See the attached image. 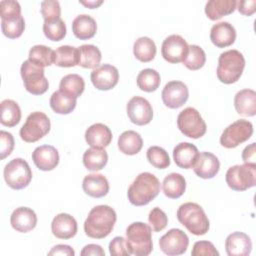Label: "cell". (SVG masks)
I'll use <instances>...</instances> for the list:
<instances>
[{
	"label": "cell",
	"instance_id": "obj_18",
	"mask_svg": "<svg viewBox=\"0 0 256 256\" xmlns=\"http://www.w3.org/2000/svg\"><path fill=\"white\" fill-rule=\"evenodd\" d=\"M194 173L202 179H211L217 175L220 169L218 158L210 152H201L193 165Z\"/></svg>",
	"mask_w": 256,
	"mask_h": 256
},
{
	"label": "cell",
	"instance_id": "obj_22",
	"mask_svg": "<svg viewBox=\"0 0 256 256\" xmlns=\"http://www.w3.org/2000/svg\"><path fill=\"white\" fill-rule=\"evenodd\" d=\"M236 39V30L229 22L216 23L210 30V40L218 48L231 46Z\"/></svg>",
	"mask_w": 256,
	"mask_h": 256
},
{
	"label": "cell",
	"instance_id": "obj_20",
	"mask_svg": "<svg viewBox=\"0 0 256 256\" xmlns=\"http://www.w3.org/2000/svg\"><path fill=\"white\" fill-rule=\"evenodd\" d=\"M10 224L14 230L27 233L36 227L37 215L31 208L18 207L10 216Z\"/></svg>",
	"mask_w": 256,
	"mask_h": 256
},
{
	"label": "cell",
	"instance_id": "obj_29",
	"mask_svg": "<svg viewBox=\"0 0 256 256\" xmlns=\"http://www.w3.org/2000/svg\"><path fill=\"white\" fill-rule=\"evenodd\" d=\"M117 144L120 152L123 154L135 155L141 151L143 147V140L138 132L127 130L119 136Z\"/></svg>",
	"mask_w": 256,
	"mask_h": 256
},
{
	"label": "cell",
	"instance_id": "obj_25",
	"mask_svg": "<svg viewBox=\"0 0 256 256\" xmlns=\"http://www.w3.org/2000/svg\"><path fill=\"white\" fill-rule=\"evenodd\" d=\"M199 151L197 147L189 142H181L173 149V159L175 164L183 169L192 168Z\"/></svg>",
	"mask_w": 256,
	"mask_h": 256
},
{
	"label": "cell",
	"instance_id": "obj_52",
	"mask_svg": "<svg viewBox=\"0 0 256 256\" xmlns=\"http://www.w3.org/2000/svg\"><path fill=\"white\" fill-rule=\"evenodd\" d=\"M81 256H90V255H95V256H104L105 252L102 249L100 245L97 244H88L83 247V249L80 252Z\"/></svg>",
	"mask_w": 256,
	"mask_h": 256
},
{
	"label": "cell",
	"instance_id": "obj_28",
	"mask_svg": "<svg viewBox=\"0 0 256 256\" xmlns=\"http://www.w3.org/2000/svg\"><path fill=\"white\" fill-rule=\"evenodd\" d=\"M237 8L236 0H210L205 5V14L210 20H219Z\"/></svg>",
	"mask_w": 256,
	"mask_h": 256
},
{
	"label": "cell",
	"instance_id": "obj_47",
	"mask_svg": "<svg viewBox=\"0 0 256 256\" xmlns=\"http://www.w3.org/2000/svg\"><path fill=\"white\" fill-rule=\"evenodd\" d=\"M192 256H219V252L210 241H197L194 243L192 251Z\"/></svg>",
	"mask_w": 256,
	"mask_h": 256
},
{
	"label": "cell",
	"instance_id": "obj_8",
	"mask_svg": "<svg viewBox=\"0 0 256 256\" xmlns=\"http://www.w3.org/2000/svg\"><path fill=\"white\" fill-rule=\"evenodd\" d=\"M20 74L24 87L29 93L33 95H42L48 90L49 83L45 77L44 68L26 60L21 65Z\"/></svg>",
	"mask_w": 256,
	"mask_h": 256
},
{
	"label": "cell",
	"instance_id": "obj_40",
	"mask_svg": "<svg viewBox=\"0 0 256 256\" xmlns=\"http://www.w3.org/2000/svg\"><path fill=\"white\" fill-rule=\"evenodd\" d=\"M206 62V54L204 50L195 44L188 45V52L182 61L184 66L189 70H199Z\"/></svg>",
	"mask_w": 256,
	"mask_h": 256
},
{
	"label": "cell",
	"instance_id": "obj_21",
	"mask_svg": "<svg viewBox=\"0 0 256 256\" xmlns=\"http://www.w3.org/2000/svg\"><path fill=\"white\" fill-rule=\"evenodd\" d=\"M225 250L229 256H247L252 250L251 239L243 232H233L225 240Z\"/></svg>",
	"mask_w": 256,
	"mask_h": 256
},
{
	"label": "cell",
	"instance_id": "obj_3",
	"mask_svg": "<svg viewBox=\"0 0 256 256\" xmlns=\"http://www.w3.org/2000/svg\"><path fill=\"white\" fill-rule=\"evenodd\" d=\"M126 244L130 255L147 256L153 250L152 228L143 222H133L126 229Z\"/></svg>",
	"mask_w": 256,
	"mask_h": 256
},
{
	"label": "cell",
	"instance_id": "obj_27",
	"mask_svg": "<svg viewBox=\"0 0 256 256\" xmlns=\"http://www.w3.org/2000/svg\"><path fill=\"white\" fill-rule=\"evenodd\" d=\"M72 31L76 38L87 40L95 36L97 24L93 17L87 14H80L72 22Z\"/></svg>",
	"mask_w": 256,
	"mask_h": 256
},
{
	"label": "cell",
	"instance_id": "obj_26",
	"mask_svg": "<svg viewBox=\"0 0 256 256\" xmlns=\"http://www.w3.org/2000/svg\"><path fill=\"white\" fill-rule=\"evenodd\" d=\"M236 112L242 116H255L256 114V92L252 89H242L234 97Z\"/></svg>",
	"mask_w": 256,
	"mask_h": 256
},
{
	"label": "cell",
	"instance_id": "obj_16",
	"mask_svg": "<svg viewBox=\"0 0 256 256\" xmlns=\"http://www.w3.org/2000/svg\"><path fill=\"white\" fill-rule=\"evenodd\" d=\"M94 87L101 91H108L114 88L119 80L118 69L110 64H102L93 69L90 75Z\"/></svg>",
	"mask_w": 256,
	"mask_h": 256
},
{
	"label": "cell",
	"instance_id": "obj_41",
	"mask_svg": "<svg viewBox=\"0 0 256 256\" xmlns=\"http://www.w3.org/2000/svg\"><path fill=\"white\" fill-rule=\"evenodd\" d=\"M2 33L10 39L18 38L22 35L25 29V21L23 16H18L6 20H1Z\"/></svg>",
	"mask_w": 256,
	"mask_h": 256
},
{
	"label": "cell",
	"instance_id": "obj_2",
	"mask_svg": "<svg viewBox=\"0 0 256 256\" xmlns=\"http://www.w3.org/2000/svg\"><path fill=\"white\" fill-rule=\"evenodd\" d=\"M160 192V181L149 172H142L136 176L127 191L128 200L132 205L144 206L157 197Z\"/></svg>",
	"mask_w": 256,
	"mask_h": 256
},
{
	"label": "cell",
	"instance_id": "obj_10",
	"mask_svg": "<svg viewBox=\"0 0 256 256\" xmlns=\"http://www.w3.org/2000/svg\"><path fill=\"white\" fill-rule=\"evenodd\" d=\"M177 126L183 135L193 139L201 138L207 130L202 116L193 107H187L178 114Z\"/></svg>",
	"mask_w": 256,
	"mask_h": 256
},
{
	"label": "cell",
	"instance_id": "obj_1",
	"mask_svg": "<svg viewBox=\"0 0 256 256\" xmlns=\"http://www.w3.org/2000/svg\"><path fill=\"white\" fill-rule=\"evenodd\" d=\"M117 220L115 210L108 205L93 207L84 222L85 234L94 239H103L113 230Z\"/></svg>",
	"mask_w": 256,
	"mask_h": 256
},
{
	"label": "cell",
	"instance_id": "obj_36",
	"mask_svg": "<svg viewBox=\"0 0 256 256\" xmlns=\"http://www.w3.org/2000/svg\"><path fill=\"white\" fill-rule=\"evenodd\" d=\"M76 100L61 90H57L50 97V107L57 114H69L75 109Z\"/></svg>",
	"mask_w": 256,
	"mask_h": 256
},
{
	"label": "cell",
	"instance_id": "obj_30",
	"mask_svg": "<svg viewBox=\"0 0 256 256\" xmlns=\"http://www.w3.org/2000/svg\"><path fill=\"white\" fill-rule=\"evenodd\" d=\"M162 190L166 197L177 199L181 197L186 190V180L179 173L168 174L162 183Z\"/></svg>",
	"mask_w": 256,
	"mask_h": 256
},
{
	"label": "cell",
	"instance_id": "obj_9",
	"mask_svg": "<svg viewBox=\"0 0 256 256\" xmlns=\"http://www.w3.org/2000/svg\"><path fill=\"white\" fill-rule=\"evenodd\" d=\"M51 123L48 116L40 111L32 112L20 129V137L27 143H33L49 133Z\"/></svg>",
	"mask_w": 256,
	"mask_h": 256
},
{
	"label": "cell",
	"instance_id": "obj_53",
	"mask_svg": "<svg viewBox=\"0 0 256 256\" xmlns=\"http://www.w3.org/2000/svg\"><path fill=\"white\" fill-rule=\"evenodd\" d=\"M256 156V144L253 142L246 146L242 152V160L245 163H255Z\"/></svg>",
	"mask_w": 256,
	"mask_h": 256
},
{
	"label": "cell",
	"instance_id": "obj_54",
	"mask_svg": "<svg viewBox=\"0 0 256 256\" xmlns=\"http://www.w3.org/2000/svg\"><path fill=\"white\" fill-rule=\"evenodd\" d=\"M80 4L84 5L85 7H88L90 9H94V8H97L99 7L103 1L102 0H91V1H79Z\"/></svg>",
	"mask_w": 256,
	"mask_h": 256
},
{
	"label": "cell",
	"instance_id": "obj_7",
	"mask_svg": "<svg viewBox=\"0 0 256 256\" xmlns=\"http://www.w3.org/2000/svg\"><path fill=\"white\" fill-rule=\"evenodd\" d=\"M3 175L6 184L14 190L27 187L32 180L31 168L22 158H14L8 162L4 167Z\"/></svg>",
	"mask_w": 256,
	"mask_h": 256
},
{
	"label": "cell",
	"instance_id": "obj_42",
	"mask_svg": "<svg viewBox=\"0 0 256 256\" xmlns=\"http://www.w3.org/2000/svg\"><path fill=\"white\" fill-rule=\"evenodd\" d=\"M148 162L158 169H165L170 165V158L165 149L159 146H151L146 152Z\"/></svg>",
	"mask_w": 256,
	"mask_h": 256
},
{
	"label": "cell",
	"instance_id": "obj_23",
	"mask_svg": "<svg viewBox=\"0 0 256 256\" xmlns=\"http://www.w3.org/2000/svg\"><path fill=\"white\" fill-rule=\"evenodd\" d=\"M85 140L91 147L105 148L112 141V132L107 125L95 123L85 131Z\"/></svg>",
	"mask_w": 256,
	"mask_h": 256
},
{
	"label": "cell",
	"instance_id": "obj_24",
	"mask_svg": "<svg viewBox=\"0 0 256 256\" xmlns=\"http://www.w3.org/2000/svg\"><path fill=\"white\" fill-rule=\"evenodd\" d=\"M82 189L87 195L93 198H101L108 194L110 186L107 178L104 175L92 173L84 177Z\"/></svg>",
	"mask_w": 256,
	"mask_h": 256
},
{
	"label": "cell",
	"instance_id": "obj_37",
	"mask_svg": "<svg viewBox=\"0 0 256 256\" xmlns=\"http://www.w3.org/2000/svg\"><path fill=\"white\" fill-rule=\"evenodd\" d=\"M79 63L78 47L63 45L55 50L54 64L59 67H74Z\"/></svg>",
	"mask_w": 256,
	"mask_h": 256
},
{
	"label": "cell",
	"instance_id": "obj_12",
	"mask_svg": "<svg viewBox=\"0 0 256 256\" xmlns=\"http://www.w3.org/2000/svg\"><path fill=\"white\" fill-rule=\"evenodd\" d=\"M189 245V238L181 229L173 228L165 233L159 240L161 251L168 256L184 254Z\"/></svg>",
	"mask_w": 256,
	"mask_h": 256
},
{
	"label": "cell",
	"instance_id": "obj_34",
	"mask_svg": "<svg viewBox=\"0 0 256 256\" xmlns=\"http://www.w3.org/2000/svg\"><path fill=\"white\" fill-rule=\"evenodd\" d=\"M156 52V45L149 37H140L133 44L134 56L141 62L152 61L155 58Z\"/></svg>",
	"mask_w": 256,
	"mask_h": 256
},
{
	"label": "cell",
	"instance_id": "obj_43",
	"mask_svg": "<svg viewBox=\"0 0 256 256\" xmlns=\"http://www.w3.org/2000/svg\"><path fill=\"white\" fill-rule=\"evenodd\" d=\"M43 32L49 40L60 41L66 35L65 22L61 18L53 21H44Z\"/></svg>",
	"mask_w": 256,
	"mask_h": 256
},
{
	"label": "cell",
	"instance_id": "obj_38",
	"mask_svg": "<svg viewBox=\"0 0 256 256\" xmlns=\"http://www.w3.org/2000/svg\"><path fill=\"white\" fill-rule=\"evenodd\" d=\"M55 59V51L45 45H34L28 54V60L44 68L52 65Z\"/></svg>",
	"mask_w": 256,
	"mask_h": 256
},
{
	"label": "cell",
	"instance_id": "obj_35",
	"mask_svg": "<svg viewBox=\"0 0 256 256\" xmlns=\"http://www.w3.org/2000/svg\"><path fill=\"white\" fill-rule=\"evenodd\" d=\"M85 89L84 79L78 74H67L60 80L59 90L77 99Z\"/></svg>",
	"mask_w": 256,
	"mask_h": 256
},
{
	"label": "cell",
	"instance_id": "obj_17",
	"mask_svg": "<svg viewBox=\"0 0 256 256\" xmlns=\"http://www.w3.org/2000/svg\"><path fill=\"white\" fill-rule=\"evenodd\" d=\"M32 160L38 169L51 171L59 164V153L52 145H42L34 149Z\"/></svg>",
	"mask_w": 256,
	"mask_h": 256
},
{
	"label": "cell",
	"instance_id": "obj_6",
	"mask_svg": "<svg viewBox=\"0 0 256 256\" xmlns=\"http://www.w3.org/2000/svg\"><path fill=\"white\" fill-rule=\"evenodd\" d=\"M227 185L234 191H245L256 185V163L230 167L225 175Z\"/></svg>",
	"mask_w": 256,
	"mask_h": 256
},
{
	"label": "cell",
	"instance_id": "obj_51",
	"mask_svg": "<svg viewBox=\"0 0 256 256\" xmlns=\"http://www.w3.org/2000/svg\"><path fill=\"white\" fill-rule=\"evenodd\" d=\"M48 255H65V256H73L75 255V251L71 246L65 244H58L54 246L49 252Z\"/></svg>",
	"mask_w": 256,
	"mask_h": 256
},
{
	"label": "cell",
	"instance_id": "obj_48",
	"mask_svg": "<svg viewBox=\"0 0 256 256\" xmlns=\"http://www.w3.org/2000/svg\"><path fill=\"white\" fill-rule=\"evenodd\" d=\"M13 135L7 131H0V159L4 160L14 149Z\"/></svg>",
	"mask_w": 256,
	"mask_h": 256
},
{
	"label": "cell",
	"instance_id": "obj_11",
	"mask_svg": "<svg viewBox=\"0 0 256 256\" xmlns=\"http://www.w3.org/2000/svg\"><path fill=\"white\" fill-rule=\"evenodd\" d=\"M252 134V123L245 119H239L224 129L220 136V144L228 149L235 148L250 139Z\"/></svg>",
	"mask_w": 256,
	"mask_h": 256
},
{
	"label": "cell",
	"instance_id": "obj_39",
	"mask_svg": "<svg viewBox=\"0 0 256 256\" xmlns=\"http://www.w3.org/2000/svg\"><path fill=\"white\" fill-rule=\"evenodd\" d=\"M137 86L144 92H153L157 90L160 85L161 78L160 74L151 68L143 69L137 75Z\"/></svg>",
	"mask_w": 256,
	"mask_h": 256
},
{
	"label": "cell",
	"instance_id": "obj_32",
	"mask_svg": "<svg viewBox=\"0 0 256 256\" xmlns=\"http://www.w3.org/2000/svg\"><path fill=\"white\" fill-rule=\"evenodd\" d=\"M79 63L78 65L83 68L95 69L101 62V51L98 47L92 44H84L78 47Z\"/></svg>",
	"mask_w": 256,
	"mask_h": 256
},
{
	"label": "cell",
	"instance_id": "obj_50",
	"mask_svg": "<svg viewBox=\"0 0 256 256\" xmlns=\"http://www.w3.org/2000/svg\"><path fill=\"white\" fill-rule=\"evenodd\" d=\"M238 11L245 16H251L256 11V0H243L237 2Z\"/></svg>",
	"mask_w": 256,
	"mask_h": 256
},
{
	"label": "cell",
	"instance_id": "obj_49",
	"mask_svg": "<svg viewBox=\"0 0 256 256\" xmlns=\"http://www.w3.org/2000/svg\"><path fill=\"white\" fill-rule=\"evenodd\" d=\"M109 253L112 256H129L126 239L121 236L114 237L109 243Z\"/></svg>",
	"mask_w": 256,
	"mask_h": 256
},
{
	"label": "cell",
	"instance_id": "obj_46",
	"mask_svg": "<svg viewBox=\"0 0 256 256\" xmlns=\"http://www.w3.org/2000/svg\"><path fill=\"white\" fill-rule=\"evenodd\" d=\"M21 16V6L19 2L14 0H2L0 2L1 20H6Z\"/></svg>",
	"mask_w": 256,
	"mask_h": 256
},
{
	"label": "cell",
	"instance_id": "obj_33",
	"mask_svg": "<svg viewBox=\"0 0 256 256\" xmlns=\"http://www.w3.org/2000/svg\"><path fill=\"white\" fill-rule=\"evenodd\" d=\"M21 120V109L17 102L11 99H5L1 102L0 122L6 127H14Z\"/></svg>",
	"mask_w": 256,
	"mask_h": 256
},
{
	"label": "cell",
	"instance_id": "obj_19",
	"mask_svg": "<svg viewBox=\"0 0 256 256\" xmlns=\"http://www.w3.org/2000/svg\"><path fill=\"white\" fill-rule=\"evenodd\" d=\"M78 225L73 216L67 213L56 215L51 223L52 234L59 239H71L77 233Z\"/></svg>",
	"mask_w": 256,
	"mask_h": 256
},
{
	"label": "cell",
	"instance_id": "obj_14",
	"mask_svg": "<svg viewBox=\"0 0 256 256\" xmlns=\"http://www.w3.org/2000/svg\"><path fill=\"white\" fill-rule=\"evenodd\" d=\"M188 52L186 40L177 34H172L165 38L161 46V55L169 63L182 62Z\"/></svg>",
	"mask_w": 256,
	"mask_h": 256
},
{
	"label": "cell",
	"instance_id": "obj_44",
	"mask_svg": "<svg viewBox=\"0 0 256 256\" xmlns=\"http://www.w3.org/2000/svg\"><path fill=\"white\" fill-rule=\"evenodd\" d=\"M148 222L154 232H160L166 228L168 224V217L166 213L159 207H154L149 212Z\"/></svg>",
	"mask_w": 256,
	"mask_h": 256
},
{
	"label": "cell",
	"instance_id": "obj_45",
	"mask_svg": "<svg viewBox=\"0 0 256 256\" xmlns=\"http://www.w3.org/2000/svg\"><path fill=\"white\" fill-rule=\"evenodd\" d=\"M41 14L44 21H53L60 18L61 7L58 1L46 0L41 2Z\"/></svg>",
	"mask_w": 256,
	"mask_h": 256
},
{
	"label": "cell",
	"instance_id": "obj_31",
	"mask_svg": "<svg viewBox=\"0 0 256 256\" xmlns=\"http://www.w3.org/2000/svg\"><path fill=\"white\" fill-rule=\"evenodd\" d=\"M108 162V154L104 148L91 147L83 154V164L90 171H99L103 169Z\"/></svg>",
	"mask_w": 256,
	"mask_h": 256
},
{
	"label": "cell",
	"instance_id": "obj_5",
	"mask_svg": "<svg viewBox=\"0 0 256 256\" xmlns=\"http://www.w3.org/2000/svg\"><path fill=\"white\" fill-rule=\"evenodd\" d=\"M244 67L245 58L243 54L236 49H231L220 54L216 74L222 83L232 84L240 79Z\"/></svg>",
	"mask_w": 256,
	"mask_h": 256
},
{
	"label": "cell",
	"instance_id": "obj_13",
	"mask_svg": "<svg viewBox=\"0 0 256 256\" xmlns=\"http://www.w3.org/2000/svg\"><path fill=\"white\" fill-rule=\"evenodd\" d=\"M126 111L130 121L139 126L149 124L153 118V108L150 102L141 96L132 97L127 103Z\"/></svg>",
	"mask_w": 256,
	"mask_h": 256
},
{
	"label": "cell",
	"instance_id": "obj_4",
	"mask_svg": "<svg viewBox=\"0 0 256 256\" xmlns=\"http://www.w3.org/2000/svg\"><path fill=\"white\" fill-rule=\"evenodd\" d=\"M178 221L193 235H204L210 228V222L203 208L194 202H186L177 210Z\"/></svg>",
	"mask_w": 256,
	"mask_h": 256
},
{
	"label": "cell",
	"instance_id": "obj_15",
	"mask_svg": "<svg viewBox=\"0 0 256 256\" xmlns=\"http://www.w3.org/2000/svg\"><path fill=\"white\" fill-rule=\"evenodd\" d=\"M189 97L187 85L182 81L168 82L161 93L164 105L170 109H177L183 106Z\"/></svg>",
	"mask_w": 256,
	"mask_h": 256
}]
</instances>
